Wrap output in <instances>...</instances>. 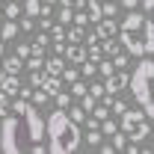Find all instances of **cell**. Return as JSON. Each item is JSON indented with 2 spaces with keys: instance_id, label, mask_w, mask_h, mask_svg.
<instances>
[{
  "instance_id": "cell-1",
  "label": "cell",
  "mask_w": 154,
  "mask_h": 154,
  "mask_svg": "<svg viewBox=\"0 0 154 154\" xmlns=\"http://www.w3.org/2000/svg\"><path fill=\"white\" fill-rule=\"evenodd\" d=\"M45 136H48V151L51 154H71L80 148V125H74L65 110H54L45 122Z\"/></svg>"
},
{
  "instance_id": "cell-2",
  "label": "cell",
  "mask_w": 154,
  "mask_h": 154,
  "mask_svg": "<svg viewBox=\"0 0 154 154\" xmlns=\"http://www.w3.org/2000/svg\"><path fill=\"white\" fill-rule=\"evenodd\" d=\"M151 80H154V62L151 57H142V62L134 68V74H128V86L134 92V101L139 110L151 119L154 116V98H151Z\"/></svg>"
},
{
  "instance_id": "cell-3",
  "label": "cell",
  "mask_w": 154,
  "mask_h": 154,
  "mask_svg": "<svg viewBox=\"0 0 154 154\" xmlns=\"http://www.w3.org/2000/svg\"><path fill=\"white\" fill-rule=\"evenodd\" d=\"M145 18L148 15H139L136 9H131V15L119 24V33H116L125 51L134 57H145Z\"/></svg>"
},
{
  "instance_id": "cell-4",
  "label": "cell",
  "mask_w": 154,
  "mask_h": 154,
  "mask_svg": "<svg viewBox=\"0 0 154 154\" xmlns=\"http://www.w3.org/2000/svg\"><path fill=\"white\" fill-rule=\"evenodd\" d=\"M119 131L128 136L131 142H145L148 136H151V125H148V116L142 113V110H125V113H119Z\"/></svg>"
},
{
  "instance_id": "cell-5",
  "label": "cell",
  "mask_w": 154,
  "mask_h": 154,
  "mask_svg": "<svg viewBox=\"0 0 154 154\" xmlns=\"http://www.w3.org/2000/svg\"><path fill=\"white\" fill-rule=\"evenodd\" d=\"M0 151H6V154L24 151V139H21V122H18V119H12L9 113L3 116V125H0Z\"/></svg>"
},
{
  "instance_id": "cell-6",
  "label": "cell",
  "mask_w": 154,
  "mask_h": 154,
  "mask_svg": "<svg viewBox=\"0 0 154 154\" xmlns=\"http://www.w3.org/2000/svg\"><path fill=\"white\" fill-rule=\"evenodd\" d=\"M21 116H24V122H27V139H30V142H42V139H45V122H42L38 110L36 107H27Z\"/></svg>"
},
{
  "instance_id": "cell-7",
  "label": "cell",
  "mask_w": 154,
  "mask_h": 154,
  "mask_svg": "<svg viewBox=\"0 0 154 154\" xmlns=\"http://www.w3.org/2000/svg\"><path fill=\"white\" fill-rule=\"evenodd\" d=\"M125 86H128V74H125V68H116V71H110V74H107V80H104V89H107V95L122 92Z\"/></svg>"
},
{
  "instance_id": "cell-8",
  "label": "cell",
  "mask_w": 154,
  "mask_h": 154,
  "mask_svg": "<svg viewBox=\"0 0 154 154\" xmlns=\"http://www.w3.org/2000/svg\"><path fill=\"white\" fill-rule=\"evenodd\" d=\"M62 57L68 59V62H77V65H80V62L86 59V45H83V42H71V45H65Z\"/></svg>"
},
{
  "instance_id": "cell-9",
  "label": "cell",
  "mask_w": 154,
  "mask_h": 154,
  "mask_svg": "<svg viewBox=\"0 0 154 154\" xmlns=\"http://www.w3.org/2000/svg\"><path fill=\"white\" fill-rule=\"evenodd\" d=\"M95 24H98V27H95V36H98V38H110V36H116V33H119L116 18H98Z\"/></svg>"
},
{
  "instance_id": "cell-10",
  "label": "cell",
  "mask_w": 154,
  "mask_h": 154,
  "mask_svg": "<svg viewBox=\"0 0 154 154\" xmlns=\"http://www.w3.org/2000/svg\"><path fill=\"white\" fill-rule=\"evenodd\" d=\"M0 68H3L6 74H18L21 68H24V59H21L18 54H12V57L3 54V57H0Z\"/></svg>"
},
{
  "instance_id": "cell-11",
  "label": "cell",
  "mask_w": 154,
  "mask_h": 154,
  "mask_svg": "<svg viewBox=\"0 0 154 154\" xmlns=\"http://www.w3.org/2000/svg\"><path fill=\"white\" fill-rule=\"evenodd\" d=\"M0 89H3L9 98H15V95H18V89H21L18 74H6V77H3V83H0Z\"/></svg>"
},
{
  "instance_id": "cell-12",
  "label": "cell",
  "mask_w": 154,
  "mask_h": 154,
  "mask_svg": "<svg viewBox=\"0 0 154 154\" xmlns=\"http://www.w3.org/2000/svg\"><path fill=\"white\" fill-rule=\"evenodd\" d=\"M38 89H45L48 95L54 98V95H57V92H59V89H62V80H59L57 74H48V77H45V80H42V86H38Z\"/></svg>"
},
{
  "instance_id": "cell-13",
  "label": "cell",
  "mask_w": 154,
  "mask_h": 154,
  "mask_svg": "<svg viewBox=\"0 0 154 154\" xmlns=\"http://www.w3.org/2000/svg\"><path fill=\"white\" fill-rule=\"evenodd\" d=\"M65 116H68L74 125H83V119H86V110H83L80 104H68V107H65Z\"/></svg>"
},
{
  "instance_id": "cell-14",
  "label": "cell",
  "mask_w": 154,
  "mask_h": 154,
  "mask_svg": "<svg viewBox=\"0 0 154 154\" xmlns=\"http://www.w3.org/2000/svg\"><path fill=\"white\" fill-rule=\"evenodd\" d=\"M62 68H65V65H62V57H51V59H45V71H48V74H62Z\"/></svg>"
},
{
  "instance_id": "cell-15",
  "label": "cell",
  "mask_w": 154,
  "mask_h": 154,
  "mask_svg": "<svg viewBox=\"0 0 154 154\" xmlns=\"http://www.w3.org/2000/svg\"><path fill=\"white\" fill-rule=\"evenodd\" d=\"M15 36H18V24L9 18L6 24H3V27H0V38H3V42H12Z\"/></svg>"
},
{
  "instance_id": "cell-16",
  "label": "cell",
  "mask_w": 154,
  "mask_h": 154,
  "mask_svg": "<svg viewBox=\"0 0 154 154\" xmlns=\"http://www.w3.org/2000/svg\"><path fill=\"white\" fill-rule=\"evenodd\" d=\"M119 15V3L116 0H101V18H116Z\"/></svg>"
},
{
  "instance_id": "cell-17",
  "label": "cell",
  "mask_w": 154,
  "mask_h": 154,
  "mask_svg": "<svg viewBox=\"0 0 154 154\" xmlns=\"http://www.w3.org/2000/svg\"><path fill=\"white\" fill-rule=\"evenodd\" d=\"M83 9H86V15H89L92 24L101 18V0H86V6H83Z\"/></svg>"
},
{
  "instance_id": "cell-18",
  "label": "cell",
  "mask_w": 154,
  "mask_h": 154,
  "mask_svg": "<svg viewBox=\"0 0 154 154\" xmlns=\"http://www.w3.org/2000/svg\"><path fill=\"white\" fill-rule=\"evenodd\" d=\"M30 101H33L36 107H45V104L51 101V95H48L45 89H38V86H33V92H30Z\"/></svg>"
},
{
  "instance_id": "cell-19",
  "label": "cell",
  "mask_w": 154,
  "mask_h": 154,
  "mask_svg": "<svg viewBox=\"0 0 154 154\" xmlns=\"http://www.w3.org/2000/svg\"><path fill=\"white\" fill-rule=\"evenodd\" d=\"M98 131H101V136H113L116 131H119V125H116L113 119L107 116V119H101V125H98Z\"/></svg>"
},
{
  "instance_id": "cell-20",
  "label": "cell",
  "mask_w": 154,
  "mask_h": 154,
  "mask_svg": "<svg viewBox=\"0 0 154 154\" xmlns=\"http://www.w3.org/2000/svg\"><path fill=\"white\" fill-rule=\"evenodd\" d=\"M110 145H113V151H125V145H128V136L122 134V131H116V134H113V142H110Z\"/></svg>"
},
{
  "instance_id": "cell-21",
  "label": "cell",
  "mask_w": 154,
  "mask_h": 154,
  "mask_svg": "<svg viewBox=\"0 0 154 154\" xmlns=\"http://www.w3.org/2000/svg\"><path fill=\"white\" fill-rule=\"evenodd\" d=\"M83 36H86V27H71L65 33V42H83Z\"/></svg>"
},
{
  "instance_id": "cell-22",
  "label": "cell",
  "mask_w": 154,
  "mask_h": 154,
  "mask_svg": "<svg viewBox=\"0 0 154 154\" xmlns=\"http://www.w3.org/2000/svg\"><path fill=\"white\" fill-rule=\"evenodd\" d=\"M71 98H80V95H86V83L77 77V80H71V92H68Z\"/></svg>"
},
{
  "instance_id": "cell-23",
  "label": "cell",
  "mask_w": 154,
  "mask_h": 154,
  "mask_svg": "<svg viewBox=\"0 0 154 154\" xmlns=\"http://www.w3.org/2000/svg\"><path fill=\"white\" fill-rule=\"evenodd\" d=\"M54 101H57V107H59V110H65V107H68V104H71L74 98L68 95V92H62V89H59L57 95H54Z\"/></svg>"
},
{
  "instance_id": "cell-24",
  "label": "cell",
  "mask_w": 154,
  "mask_h": 154,
  "mask_svg": "<svg viewBox=\"0 0 154 154\" xmlns=\"http://www.w3.org/2000/svg\"><path fill=\"white\" fill-rule=\"evenodd\" d=\"M45 77H48L45 68H33V71H30V86H42V80H45Z\"/></svg>"
},
{
  "instance_id": "cell-25",
  "label": "cell",
  "mask_w": 154,
  "mask_h": 154,
  "mask_svg": "<svg viewBox=\"0 0 154 154\" xmlns=\"http://www.w3.org/2000/svg\"><path fill=\"white\" fill-rule=\"evenodd\" d=\"M0 12H3V15H6V18H12V21H15V18H18V15H21V12H24V9H21L18 3H15V0H12V3H9V6H6V9H0Z\"/></svg>"
},
{
  "instance_id": "cell-26",
  "label": "cell",
  "mask_w": 154,
  "mask_h": 154,
  "mask_svg": "<svg viewBox=\"0 0 154 154\" xmlns=\"http://www.w3.org/2000/svg\"><path fill=\"white\" fill-rule=\"evenodd\" d=\"M86 92H89V95H92V98H98V101H101L107 89H104V83H89V86H86Z\"/></svg>"
},
{
  "instance_id": "cell-27",
  "label": "cell",
  "mask_w": 154,
  "mask_h": 154,
  "mask_svg": "<svg viewBox=\"0 0 154 154\" xmlns=\"http://www.w3.org/2000/svg\"><path fill=\"white\" fill-rule=\"evenodd\" d=\"M101 57H104V54H101V45H86V59H92V62H98Z\"/></svg>"
},
{
  "instance_id": "cell-28",
  "label": "cell",
  "mask_w": 154,
  "mask_h": 154,
  "mask_svg": "<svg viewBox=\"0 0 154 154\" xmlns=\"http://www.w3.org/2000/svg\"><path fill=\"white\" fill-rule=\"evenodd\" d=\"M95 104H98V98H92L89 92H86V95H80V107H83L86 113H92V107H95Z\"/></svg>"
},
{
  "instance_id": "cell-29",
  "label": "cell",
  "mask_w": 154,
  "mask_h": 154,
  "mask_svg": "<svg viewBox=\"0 0 154 154\" xmlns=\"http://www.w3.org/2000/svg\"><path fill=\"white\" fill-rule=\"evenodd\" d=\"M38 6H42V0H27V3H24V12L36 18V15H38Z\"/></svg>"
},
{
  "instance_id": "cell-30",
  "label": "cell",
  "mask_w": 154,
  "mask_h": 154,
  "mask_svg": "<svg viewBox=\"0 0 154 154\" xmlns=\"http://www.w3.org/2000/svg\"><path fill=\"white\" fill-rule=\"evenodd\" d=\"M18 30H24V33H33V30H36V21H33V15H27V18H21Z\"/></svg>"
},
{
  "instance_id": "cell-31",
  "label": "cell",
  "mask_w": 154,
  "mask_h": 154,
  "mask_svg": "<svg viewBox=\"0 0 154 154\" xmlns=\"http://www.w3.org/2000/svg\"><path fill=\"white\" fill-rule=\"evenodd\" d=\"M51 42H65V30H62V24L51 27Z\"/></svg>"
},
{
  "instance_id": "cell-32",
  "label": "cell",
  "mask_w": 154,
  "mask_h": 154,
  "mask_svg": "<svg viewBox=\"0 0 154 154\" xmlns=\"http://www.w3.org/2000/svg\"><path fill=\"white\" fill-rule=\"evenodd\" d=\"M59 6H65V9H83L86 6V0H57Z\"/></svg>"
},
{
  "instance_id": "cell-33",
  "label": "cell",
  "mask_w": 154,
  "mask_h": 154,
  "mask_svg": "<svg viewBox=\"0 0 154 154\" xmlns=\"http://www.w3.org/2000/svg\"><path fill=\"white\" fill-rule=\"evenodd\" d=\"M71 15H74V9H65V6H59V24H62V27L71 21Z\"/></svg>"
},
{
  "instance_id": "cell-34",
  "label": "cell",
  "mask_w": 154,
  "mask_h": 154,
  "mask_svg": "<svg viewBox=\"0 0 154 154\" xmlns=\"http://www.w3.org/2000/svg\"><path fill=\"white\" fill-rule=\"evenodd\" d=\"M62 80H65V83H71V80H77V77H80V71H74V68H62Z\"/></svg>"
},
{
  "instance_id": "cell-35",
  "label": "cell",
  "mask_w": 154,
  "mask_h": 154,
  "mask_svg": "<svg viewBox=\"0 0 154 154\" xmlns=\"http://www.w3.org/2000/svg\"><path fill=\"white\" fill-rule=\"evenodd\" d=\"M86 142H89V145H98V142H101V131H98V128H92V131L86 134Z\"/></svg>"
},
{
  "instance_id": "cell-36",
  "label": "cell",
  "mask_w": 154,
  "mask_h": 154,
  "mask_svg": "<svg viewBox=\"0 0 154 154\" xmlns=\"http://www.w3.org/2000/svg\"><path fill=\"white\" fill-rule=\"evenodd\" d=\"M6 113H9V95L0 89V116H6Z\"/></svg>"
},
{
  "instance_id": "cell-37",
  "label": "cell",
  "mask_w": 154,
  "mask_h": 154,
  "mask_svg": "<svg viewBox=\"0 0 154 154\" xmlns=\"http://www.w3.org/2000/svg\"><path fill=\"white\" fill-rule=\"evenodd\" d=\"M15 54H18L21 59H27V57H30V45H27V42H21V45H15Z\"/></svg>"
},
{
  "instance_id": "cell-38",
  "label": "cell",
  "mask_w": 154,
  "mask_h": 154,
  "mask_svg": "<svg viewBox=\"0 0 154 154\" xmlns=\"http://www.w3.org/2000/svg\"><path fill=\"white\" fill-rule=\"evenodd\" d=\"M45 48H48V45H38V42H33V45H30V54H33V57H45Z\"/></svg>"
},
{
  "instance_id": "cell-39",
  "label": "cell",
  "mask_w": 154,
  "mask_h": 154,
  "mask_svg": "<svg viewBox=\"0 0 154 154\" xmlns=\"http://www.w3.org/2000/svg\"><path fill=\"white\" fill-rule=\"evenodd\" d=\"M33 42H38V45H51V36H48V33H38Z\"/></svg>"
},
{
  "instance_id": "cell-40",
  "label": "cell",
  "mask_w": 154,
  "mask_h": 154,
  "mask_svg": "<svg viewBox=\"0 0 154 154\" xmlns=\"http://www.w3.org/2000/svg\"><path fill=\"white\" fill-rule=\"evenodd\" d=\"M62 51H65V42H54V54L62 57Z\"/></svg>"
},
{
  "instance_id": "cell-41",
  "label": "cell",
  "mask_w": 154,
  "mask_h": 154,
  "mask_svg": "<svg viewBox=\"0 0 154 154\" xmlns=\"http://www.w3.org/2000/svg\"><path fill=\"white\" fill-rule=\"evenodd\" d=\"M136 3H139V0H122V6H125V9H136Z\"/></svg>"
},
{
  "instance_id": "cell-42",
  "label": "cell",
  "mask_w": 154,
  "mask_h": 154,
  "mask_svg": "<svg viewBox=\"0 0 154 154\" xmlns=\"http://www.w3.org/2000/svg\"><path fill=\"white\" fill-rule=\"evenodd\" d=\"M3 54H6V42L0 38V57H3Z\"/></svg>"
},
{
  "instance_id": "cell-43",
  "label": "cell",
  "mask_w": 154,
  "mask_h": 154,
  "mask_svg": "<svg viewBox=\"0 0 154 154\" xmlns=\"http://www.w3.org/2000/svg\"><path fill=\"white\" fill-rule=\"evenodd\" d=\"M3 77H6V71H3V68H0V83H3Z\"/></svg>"
},
{
  "instance_id": "cell-44",
  "label": "cell",
  "mask_w": 154,
  "mask_h": 154,
  "mask_svg": "<svg viewBox=\"0 0 154 154\" xmlns=\"http://www.w3.org/2000/svg\"><path fill=\"white\" fill-rule=\"evenodd\" d=\"M42 3H51V6H54V3H57V0H42Z\"/></svg>"
},
{
  "instance_id": "cell-45",
  "label": "cell",
  "mask_w": 154,
  "mask_h": 154,
  "mask_svg": "<svg viewBox=\"0 0 154 154\" xmlns=\"http://www.w3.org/2000/svg\"><path fill=\"white\" fill-rule=\"evenodd\" d=\"M0 15H3V12H0Z\"/></svg>"
}]
</instances>
